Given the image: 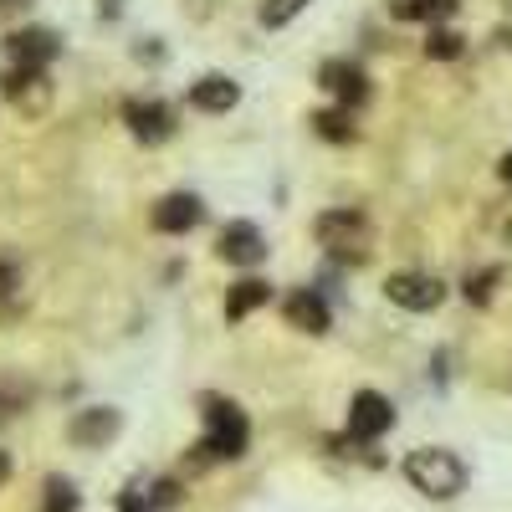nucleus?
<instances>
[{"label":"nucleus","instance_id":"obj_1","mask_svg":"<svg viewBox=\"0 0 512 512\" xmlns=\"http://www.w3.org/2000/svg\"><path fill=\"white\" fill-rule=\"evenodd\" d=\"M405 477H410V487H415L420 497H431V502H451V497L466 492V466H461L451 451H441V446L410 451V456H405Z\"/></svg>","mask_w":512,"mask_h":512},{"label":"nucleus","instance_id":"obj_2","mask_svg":"<svg viewBox=\"0 0 512 512\" xmlns=\"http://www.w3.org/2000/svg\"><path fill=\"white\" fill-rule=\"evenodd\" d=\"M246 441H251V425H246L241 405L210 395L205 400V441L200 446L216 456V461H236V456H246Z\"/></svg>","mask_w":512,"mask_h":512},{"label":"nucleus","instance_id":"obj_3","mask_svg":"<svg viewBox=\"0 0 512 512\" xmlns=\"http://www.w3.org/2000/svg\"><path fill=\"white\" fill-rule=\"evenodd\" d=\"M318 241L338 256H364V241H369V216L359 210H323L318 216Z\"/></svg>","mask_w":512,"mask_h":512},{"label":"nucleus","instance_id":"obj_4","mask_svg":"<svg viewBox=\"0 0 512 512\" xmlns=\"http://www.w3.org/2000/svg\"><path fill=\"white\" fill-rule=\"evenodd\" d=\"M384 297H390L395 308H410V313H431L446 303V287L441 277H425V272H395L384 282Z\"/></svg>","mask_w":512,"mask_h":512},{"label":"nucleus","instance_id":"obj_5","mask_svg":"<svg viewBox=\"0 0 512 512\" xmlns=\"http://www.w3.org/2000/svg\"><path fill=\"white\" fill-rule=\"evenodd\" d=\"M395 425V405L384 400L379 390H359L354 395V405H349V441H379L384 431Z\"/></svg>","mask_w":512,"mask_h":512},{"label":"nucleus","instance_id":"obj_6","mask_svg":"<svg viewBox=\"0 0 512 512\" xmlns=\"http://www.w3.org/2000/svg\"><path fill=\"white\" fill-rule=\"evenodd\" d=\"M123 123H128V134H134L139 144H164L169 134H175V113H169V103H159V98L123 103Z\"/></svg>","mask_w":512,"mask_h":512},{"label":"nucleus","instance_id":"obj_7","mask_svg":"<svg viewBox=\"0 0 512 512\" xmlns=\"http://www.w3.org/2000/svg\"><path fill=\"white\" fill-rule=\"evenodd\" d=\"M57 52H62V41H57V31H47V26H21V31L6 36L11 67H41V72H47V62H52Z\"/></svg>","mask_w":512,"mask_h":512},{"label":"nucleus","instance_id":"obj_8","mask_svg":"<svg viewBox=\"0 0 512 512\" xmlns=\"http://www.w3.org/2000/svg\"><path fill=\"white\" fill-rule=\"evenodd\" d=\"M0 93H6L21 113H47L52 103V82L41 67H11L6 77H0Z\"/></svg>","mask_w":512,"mask_h":512},{"label":"nucleus","instance_id":"obj_9","mask_svg":"<svg viewBox=\"0 0 512 512\" xmlns=\"http://www.w3.org/2000/svg\"><path fill=\"white\" fill-rule=\"evenodd\" d=\"M123 431V415L113 410V405H88V410H77L72 415V425H67V436H72V446H108L113 436Z\"/></svg>","mask_w":512,"mask_h":512},{"label":"nucleus","instance_id":"obj_10","mask_svg":"<svg viewBox=\"0 0 512 512\" xmlns=\"http://www.w3.org/2000/svg\"><path fill=\"white\" fill-rule=\"evenodd\" d=\"M318 82H323V88H328L338 103H344V108H359V103L369 98V77H364V67H359V62H344V57L323 62Z\"/></svg>","mask_w":512,"mask_h":512},{"label":"nucleus","instance_id":"obj_11","mask_svg":"<svg viewBox=\"0 0 512 512\" xmlns=\"http://www.w3.org/2000/svg\"><path fill=\"white\" fill-rule=\"evenodd\" d=\"M200 216H205L200 195L175 190V195H164V200L154 205V231H164V236H185V231H195V226H200Z\"/></svg>","mask_w":512,"mask_h":512},{"label":"nucleus","instance_id":"obj_12","mask_svg":"<svg viewBox=\"0 0 512 512\" xmlns=\"http://www.w3.org/2000/svg\"><path fill=\"white\" fill-rule=\"evenodd\" d=\"M282 318H287L292 328H303V333H328V323H333L328 303H323V297H318L313 287L287 292V297H282Z\"/></svg>","mask_w":512,"mask_h":512},{"label":"nucleus","instance_id":"obj_13","mask_svg":"<svg viewBox=\"0 0 512 512\" xmlns=\"http://www.w3.org/2000/svg\"><path fill=\"white\" fill-rule=\"evenodd\" d=\"M190 103H195L200 113H231V108L241 103V82L226 77V72H205V77H195Z\"/></svg>","mask_w":512,"mask_h":512},{"label":"nucleus","instance_id":"obj_14","mask_svg":"<svg viewBox=\"0 0 512 512\" xmlns=\"http://www.w3.org/2000/svg\"><path fill=\"white\" fill-rule=\"evenodd\" d=\"M221 256H226V262H236V267H256L267 256V241H262V231H256L251 221H231L221 231Z\"/></svg>","mask_w":512,"mask_h":512},{"label":"nucleus","instance_id":"obj_15","mask_svg":"<svg viewBox=\"0 0 512 512\" xmlns=\"http://www.w3.org/2000/svg\"><path fill=\"white\" fill-rule=\"evenodd\" d=\"M267 303H272V282H262V277H241V282L226 292V318L241 323V318H251L256 308H267Z\"/></svg>","mask_w":512,"mask_h":512},{"label":"nucleus","instance_id":"obj_16","mask_svg":"<svg viewBox=\"0 0 512 512\" xmlns=\"http://www.w3.org/2000/svg\"><path fill=\"white\" fill-rule=\"evenodd\" d=\"M456 11V0H395L400 21H446Z\"/></svg>","mask_w":512,"mask_h":512},{"label":"nucleus","instance_id":"obj_17","mask_svg":"<svg viewBox=\"0 0 512 512\" xmlns=\"http://www.w3.org/2000/svg\"><path fill=\"white\" fill-rule=\"evenodd\" d=\"M313 128L328 139V144H349L354 139V123H349V108H323L313 113Z\"/></svg>","mask_w":512,"mask_h":512},{"label":"nucleus","instance_id":"obj_18","mask_svg":"<svg viewBox=\"0 0 512 512\" xmlns=\"http://www.w3.org/2000/svg\"><path fill=\"white\" fill-rule=\"evenodd\" d=\"M41 512H77V487L62 482V477H52L47 492H41Z\"/></svg>","mask_w":512,"mask_h":512},{"label":"nucleus","instance_id":"obj_19","mask_svg":"<svg viewBox=\"0 0 512 512\" xmlns=\"http://www.w3.org/2000/svg\"><path fill=\"white\" fill-rule=\"evenodd\" d=\"M461 47H466V41H461L456 31L436 26V31H431V41H425V57H436V62H451V57H461Z\"/></svg>","mask_w":512,"mask_h":512},{"label":"nucleus","instance_id":"obj_20","mask_svg":"<svg viewBox=\"0 0 512 512\" xmlns=\"http://www.w3.org/2000/svg\"><path fill=\"white\" fill-rule=\"evenodd\" d=\"M303 11H308V0H267V6H262V26L277 31V26H287L292 16H303Z\"/></svg>","mask_w":512,"mask_h":512},{"label":"nucleus","instance_id":"obj_21","mask_svg":"<svg viewBox=\"0 0 512 512\" xmlns=\"http://www.w3.org/2000/svg\"><path fill=\"white\" fill-rule=\"evenodd\" d=\"M497 277H502L497 267H487V272H472V282H466V297H472V303L482 308L487 297H492V287H497Z\"/></svg>","mask_w":512,"mask_h":512},{"label":"nucleus","instance_id":"obj_22","mask_svg":"<svg viewBox=\"0 0 512 512\" xmlns=\"http://www.w3.org/2000/svg\"><path fill=\"white\" fill-rule=\"evenodd\" d=\"M118 512H154V507H149V497H139V492H123V497H118Z\"/></svg>","mask_w":512,"mask_h":512},{"label":"nucleus","instance_id":"obj_23","mask_svg":"<svg viewBox=\"0 0 512 512\" xmlns=\"http://www.w3.org/2000/svg\"><path fill=\"white\" fill-rule=\"evenodd\" d=\"M26 11H31V0H0V21H16Z\"/></svg>","mask_w":512,"mask_h":512},{"label":"nucleus","instance_id":"obj_24","mask_svg":"<svg viewBox=\"0 0 512 512\" xmlns=\"http://www.w3.org/2000/svg\"><path fill=\"white\" fill-rule=\"evenodd\" d=\"M497 175H502V180H507V185H512V149H507V159H502V164H497Z\"/></svg>","mask_w":512,"mask_h":512},{"label":"nucleus","instance_id":"obj_25","mask_svg":"<svg viewBox=\"0 0 512 512\" xmlns=\"http://www.w3.org/2000/svg\"><path fill=\"white\" fill-rule=\"evenodd\" d=\"M11 282H16V277H11V267H0V297L11 292Z\"/></svg>","mask_w":512,"mask_h":512},{"label":"nucleus","instance_id":"obj_26","mask_svg":"<svg viewBox=\"0 0 512 512\" xmlns=\"http://www.w3.org/2000/svg\"><path fill=\"white\" fill-rule=\"evenodd\" d=\"M6 477H11V456H6V451H0V482H6Z\"/></svg>","mask_w":512,"mask_h":512}]
</instances>
